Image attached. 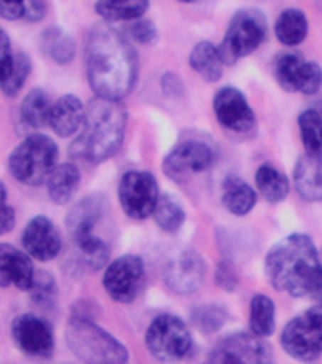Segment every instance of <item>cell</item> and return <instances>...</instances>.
Masks as SVG:
<instances>
[{
    "instance_id": "1",
    "label": "cell",
    "mask_w": 322,
    "mask_h": 364,
    "mask_svg": "<svg viewBox=\"0 0 322 364\" xmlns=\"http://www.w3.org/2000/svg\"><path fill=\"white\" fill-rule=\"evenodd\" d=\"M85 73L97 97L119 101L133 90L139 73L133 46L110 25H97L85 42Z\"/></svg>"
},
{
    "instance_id": "2",
    "label": "cell",
    "mask_w": 322,
    "mask_h": 364,
    "mask_svg": "<svg viewBox=\"0 0 322 364\" xmlns=\"http://www.w3.org/2000/svg\"><path fill=\"white\" fill-rule=\"evenodd\" d=\"M266 273L269 283L281 292L313 298L322 283V262L311 237L294 233L279 241L267 255Z\"/></svg>"
},
{
    "instance_id": "3",
    "label": "cell",
    "mask_w": 322,
    "mask_h": 364,
    "mask_svg": "<svg viewBox=\"0 0 322 364\" xmlns=\"http://www.w3.org/2000/svg\"><path fill=\"white\" fill-rule=\"evenodd\" d=\"M127 112L119 101L97 97L85 107V119L70 152L87 164H101L118 152L125 136Z\"/></svg>"
},
{
    "instance_id": "4",
    "label": "cell",
    "mask_w": 322,
    "mask_h": 364,
    "mask_svg": "<svg viewBox=\"0 0 322 364\" xmlns=\"http://www.w3.org/2000/svg\"><path fill=\"white\" fill-rule=\"evenodd\" d=\"M101 215L102 201L97 196H90L74 205L67 216V230L76 255L82 266L91 272L101 269L108 260L107 243L95 235V226L101 220Z\"/></svg>"
},
{
    "instance_id": "5",
    "label": "cell",
    "mask_w": 322,
    "mask_h": 364,
    "mask_svg": "<svg viewBox=\"0 0 322 364\" xmlns=\"http://www.w3.org/2000/svg\"><path fill=\"white\" fill-rule=\"evenodd\" d=\"M67 343L85 364H127V347L87 317H73L67 326Z\"/></svg>"
},
{
    "instance_id": "6",
    "label": "cell",
    "mask_w": 322,
    "mask_h": 364,
    "mask_svg": "<svg viewBox=\"0 0 322 364\" xmlns=\"http://www.w3.org/2000/svg\"><path fill=\"white\" fill-rule=\"evenodd\" d=\"M59 148L50 136L31 135L11 152L8 169L11 176L27 186H40L48 182L57 167Z\"/></svg>"
},
{
    "instance_id": "7",
    "label": "cell",
    "mask_w": 322,
    "mask_h": 364,
    "mask_svg": "<svg viewBox=\"0 0 322 364\" xmlns=\"http://www.w3.org/2000/svg\"><path fill=\"white\" fill-rule=\"evenodd\" d=\"M267 36L266 16L254 8L237 11L227 25L220 48L222 59L226 65L237 63L241 57L250 55L264 44Z\"/></svg>"
},
{
    "instance_id": "8",
    "label": "cell",
    "mask_w": 322,
    "mask_h": 364,
    "mask_svg": "<svg viewBox=\"0 0 322 364\" xmlns=\"http://www.w3.org/2000/svg\"><path fill=\"white\" fill-rule=\"evenodd\" d=\"M146 347L161 363H176L190 355L193 340L190 330L176 315H159L146 330Z\"/></svg>"
},
{
    "instance_id": "9",
    "label": "cell",
    "mask_w": 322,
    "mask_h": 364,
    "mask_svg": "<svg viewBox=\"0 0 322 364\" xmlns=\"http://www.w3.org/2000/svg\"><path fill=\"white\" fill-rule=\"evenodd\" d=\"M281 346L290 357L309 363L322 355V306L309 307L286 323Z\"/></svg>"
},
{
    "instance_id": "10",
    "label": "cell",
    "mask_w": 322,
    "mask_h": 364,
    "mask_svg": "<svg viewBox=\"0 0 322 364\" xmlns=\"http://www.w3.org/2000/svg\"><path fill=\"white\" fill-rule=\"evenodd\" d=\"M118 198L125 215L133 220H144L154 215L161 196L154 175L146 171H129L119 181Z\"/></svg>"
},
{
    "instance_id": "11",
    "label": "cell",
    "mask_w": 322,
    "mask_h": 364,
    "mask_svg": "<svg viewBox=\"0 0 322 364\" xmlns=\"http://www.w3.org/2000/svg\"><path fill=\"white\" fill-rule=\"evenodd\" d=\"M146 279V267L141 256L125 255L108 264L102 275L107 294L119 304H129L141 294Z\"/></svg>"
},
{
    "instance_id": "12",
    "label": "cell",
    "mask_w": 322,
    "mask_h": 364,
    "mask_svg": "<svg viewBox=\"0 0 322 364\" xmlns=\"http://www.w3.org/2000/svg\"><path fill=\"white\" fill-rule=\"evenodd\" d=\"M273 74L281 87L290 93L313 95L322 85V68L317 63L307 61L298 53L279 55L273 65Z\"/></svg>"
},
{
    "instance_id": "13",
    "label": "cell",
    "mask_w": 322,
    "mask_h": 364,
    "mask_svg": "<svg viewBox=\"0 0 322 364\" xmlns=\"http://www.w3.org/2000/svg\"><path fill=\"white\" fill-rule=\"evenodd\" d=\"M205 364H272V351L258 336L237 332L222 340Z\"/></svg>"
},
{
    "instance_id": "14",
    "label": "cell",
    "mask_w": 322,
    "mask_h": 364,
    "mask_svg": "<svg viewBox=\"0 0 322 364\" xmlns=\"http://www.w3.org/2000/svg\"><path fill=\"white\" fill-rule=\"evenodd\" d=\"M213 161H215V154L205 142L184 141L165 156L163 171L175 182H184L190 176L205 173Z\"/></svg>"
},
{
    "instance_id": "15",
    "label": "cell",
    "mask_w": 322,
    "mask_h": 364,
    "mask_svg": "<svg viewBox=\"0 0 322 364\" xmlns=\"http://www.w3.org/2000/svg\"><path fill=\"white\" fill-rule=\"evenodd\" d=\"M213 110L222 127L233 133H249L256 124L247 97L237 87H222L213 99Z\"/></svg>"
},
{
    "instance_id": "16",
    "label": "cell",
    "mask_w": 322,
    "mask_h": 364,
    "mask_svg": "<svg viewBox=\"0 0 322 364\" xmlns=\"http://www.w3.org/2000/svg\"><path fill=\"white\" fill-rule=\"evenodd\" d=\"M11 334L23 353L33 357H50L53 353V332L44 318L36 315H19L11 324Z\"/></svg>"
},
{
    "instance_id": "17",
    "label": "cell",
    "mask_w": 322,
    "mask_h": 364,
    "mask_svg": "<svg viewBox=\"0 0 322 364\" xmlns=\"http://www.w3.org/2000/svg\"><path fill=\"white\" fill-rule=\"evenodd\" d=\"M205 277V264L193 250H181L165 266V283L176 294H192Z\"/></svg>"
},
{
    "instance_id": "18",
    "label": "cell",
    "mask_w": 322,
    "mask_h": 364,
    "mask_svg": "<svg viewBox=\"0 0 322 364\" xmlns=\"http://www.w3.org/2000/svg\"><path fill=\"white\" fill-rule=\"evenodd\" d=\"M21 239L25 252L40 262L53 260L63 249L61 233L45 216H34L25 228Z\"/></svg>"
},
{
    "instance_id": "19",
    "label": "cell",
    "mask_w": 322,
    "mask_h": 364,
    "mask_svg": "<svg viewBox=\"0 0 322 364\" xmlns=\"http://www.w3.org/2000/svg\"><path fill=\"white\" fill-rule=\"evenodd\" d=\"M34 266L31 256L14 245L0 243V287L31 290L34 281Z\"/></svg>"
},
{
    "instance_id": "20",
    "label": "cell",
    "mask_w": 322,
    "mask_h": 364,
    "mask_svg": "<svg viewBox=\"0 0 322 364\" xmlns=\"http://www.w3.org/2000/svg\"><path fill=\"white\" fill-rule=\"evenodd\" d=\"M85 119V107L78 97L63 95L59 97L50 114V127L59 136H73L80 133Z\"/></svg>"
},
{
    "instance_id": "21",
    "label": "cell",
    "mask_w": 322,
    "mask_h": 364,
    "mask_svg": "<svg viewBox=\"0 0 322 364\" xmlns=\"http://www.w3.org/2000/svg\"><path fill=\"white\" fill-rule=\"evenodd\" d=\"M294 186L301 199L322 201V158L301 156L294 169Z\"/></svg>"
},
{
    "instance_id": "22",
    "label": "cell",
    "mask_w": 322,
    "mask_h": 364,
    "mask_svg": "<svg viewBox=\"0 0 322 364\" xmlns=\"http://www.w3.org/2000/svg\"><path fill=\"white\" fill-rule=\"evenodd\" d=\"M256 190L239 176H226L222 184V203L235 216L249 215L256 205Z\"/></svg>"
},
{
    "instance_id": "23",
    "label": "cell",
    "mask_w": 322,
    "mask_h": 364,
    "mask_svg": "<svg viewBox=\"0 0 322 364\" xmlns=\"http://www.w3.org/2000/svg\"><path fill=\"white\" fill-rule=\"evenodd\" d=\"M224 59H222L220 48L210 42H198L190 53V67L195 74L207 82H216L222 78L224 73Z\"/></svg>"
},
{
    "instance_id": "24",
    "label": "cell",
    "mask_w": 322,
    "mask_h": 364,
    "mask_svg": "<svg viewBox=\"0 0 322 364\" xmlns=\"http://www.w3.org/2000/svg\"><path fill=\"white\" fill-rule=\"evenodd\" d=\"M48 193L50 199L57 205L68 203L74 198V193L78 192L80 186V171L74 164H61L57 165L53 173L48 178Z\"/></svg>"
},
{
    "instance_id": "25",
    "label": "cell",
    "mask_w": 322,
    "mask_h": 364,
    "mask_svg": "<svg viewBox=\"0 0 322 364\" xmlns=\"http://www.w3.org/2000/svg\"><path fill=\"white\" fill-rule=\"evenodd\" d=\"M256 188L266 201L269 203H281L286 199L290 192L289 178L275 167V165L264 164L258 167L254 175Z\"/></svg>"
},
{
    "instance_id": "26",
    "label": "cell",
    "mask_w": 322,
    "mask_h": 364,
    "mask_svg": "<svg viewBox=\"0 0 322 364\" xmlns=\"http://www.w3.org/2000/svg\"><path fill=\"white\" fill-rule=\"evenodd\" d=\"M309 31L306 14L298 8H289L281 11V16L275 21V36L281 44L284 46H298L301 44Z\"/></svg>"
},
{
    "instance_id": "27",
    "label": "cell",
    "mask_w": 322,
    "mask_h": 364,
    "mask_svg": "<svg viewBox=\"0 0 322 364\" xmlns=\"http://www.w3.org/2000/svg\"><path fill=\"white\" fill-rule=\"evenodd\" d=\"M97 14L108 23L139 21L148 10V0H97Z\"/></svg>"
},
{
    "instance_id": "28",
    "label": "cell",
    "mask_w": 322,
    "mask_h": 364,
    "mask_svg": "<svg viewBox=\"0 0 322 364\" xmlns=\"http://www.w3.org/2000/svg\"><path fill=\"white\" fill-rule=\"evenodd\" d=\"M51 101L50 97L45 95V91L33 90L28 91L27 97L21 102V119L23 124L40 129L44 125H50V114H51Z\"/></svg>"
},
{
    "instance_id": "29",
    "label": "cell",
    "mask_w": 322,
    "mask_h": 364,
    "mask_svg": "<svg viewBox=\"0 0 322 364\" xmlns=\"http://www.w3.org/2000/svg\"><path fill=\"white\" fill-rule=\"evenodd\" d=\"M28 74H31V59L25 55L23 51L14 53L10 63L6 65V68L0 74V90L8 97L17 95L21 87L27 82Z\"/></svg>"
},
{
    "instance_id": "30",
    "label": "cell",
    "mask_w": 322,
    "mask_h": 364,
    "mask_svg": "<svg viewBox=\"0 0 322 364\" xmlns=\"http://www.w3.org/2000/svg\"><path fill=\"white\" fill-rule=\"evenodd\" d=\"M275 330V304L269 296L256 294L250 301V332L267 338Z\"/></svg>"
},
{
    "instance_id": "31",
    "label": "cell",
    "mask_w": 322,
    "mask_h": 364,
    "mask_svg": "<svg viewBox=\"0 0 322 364\" xmlns=\"http://www.w3.org/2000/svg\"><path fill=\"white\" fill-rule=\"evenodd\" d=\"M301 144L306 148V154L322 158V116L318 110H304L298 118Z\"/></svg>"
},
{
    "instance_id": "32",
    "label": "cell",
    "mask_w": 322,
    "mask_h": 364,
    "mask_svg": "<svg viewBox=\"0 0 322 364\" xmlns=\"http://www.w3.org/2000/svg\"><path fill=\"white\" fill-rule=\"evenodd\" d=\"M45 0H0V17L8 21L25 19L28 23H36L45 16Z\"/></svg>"
},
{
    "instance_id": "33",
    "label": "cell",
    "mask_w": 322,
    "mask_h": 364,
    "mask_svg": "<svg viewBox=\"0 0 322 364\" xmlns=\"http://www.w3.org/2000/svg\"><path fill=\"white\" fill-rule=\"evenodd\" d=\"M40 42H42L45 55L50 57L51 61L67 65L74 59L73 38L67 33H63L61 28H45Z\"/></svg>"
},
{
    "instance_id": "34",
    "label": "cell",
    "mask_w": 322,
    "mask_h": 364,
    "mask_svg": "<svg viewBox=\"0 0 322 364\" xmlns=\"http://www.w3.org/2000/svg\"><path fill=\"white\" fill-rule=\"evenodd\" d=\"M154 220L167 233H175L181 230V226L186 220V213L181 207V203L171 196H161L158 201V207L154 210Z\"/></svg>"
},
{
    "instance_id": "35",
    "label": "cell",
    "mask_w": 322,
    "mask_h": 364,
    "mask_svg": "<svg viewBox=\"0 0 322 364\" xmlns=\"http://www.w3.org/2000/svg\"><path fill=\"white\" fill-rule=\"evenodd\" d=\"M227 313L224 307L215 306V304H205V306L198 307V309H193V324L198 326L201 332L205 334H210V332H215L224 324L226 321Z\"/></svg>"
},
{
    "instance_id": "36",
    "label": "cell",
    "mask_w": 322,
    "mask_h": 364,
    "mask_svg": "<svg viewBox=\"0 0 322 364\" xmlns=\"http://www.w3.org/2000/svg\"><path fill=\"white\" fill-rule=\"evenodd\" d=\"M31 296H33L34 301L38 304H53V300L57 298V283L55 279L51 277L50 272H36L33 281V287H31Z\"/></svg>"
},
{
    "instance_id": "37",
    "label": "cell",
    "mask_w": 322,
    "mask_h": 364,
    "mask_svg": "<svg viewBox=\"0 0 322 364\" xmlns=\"http://www.w3.org/2000/svg\"><path fill=\"white\" fill-rule=\"evenodd\" d=\"M16 226V213L8 205V192L6 186L0 182V235L11 232Z\"/></svg>"
},
{
    "instance_id": "38",
    "label": "cell",
    "mask_w": 322,
    "mask_h": 364,
    "mask_svg": "<svg viewBox=\"0 0 322 364\" xmlns=\"http://www.w3.org/2000/svg\"><path fill=\"white\" fill-rule=\"evenodd\" d=\"M131 36L141 42V44H150L154 38H156V27H154L150 21H144V19H139L131 25L129 28Z\"/></svg>"
},
{
    "instance_id": "39",
    "label": "cell",
    "mask_w": 322,
    "mask_h": 364,
    "mask_svg": "<svg viewBox=\"0 0 322 364\" xmlns=\"http://www.w3.org/2000/svg\"><path fill=\"white\" fill-rule=\"evenodd\" d=\"M11 57H14V53H11L10 36L0 28V74H2V70L6 68V65L10 63Z\"/></svg>"
},
{
    "instance_id": "40",
    "label": "cell",
    "mask_w": 322,
    "mask_h": 364,
    "mask_svg": "<svg viewBox=\"0 0 322 364\" xmlns=\"http://www.w3.org/2000/svg\"><path fill=\"white\" fill-rule=\"evenodd\" d=\"M313 300L317 301V306H322V283H321V287H318L317 292L313 294Z\"/></svg>"
},
{
    "instance_id": "41",
    "label": "cell",
    "mask_w": 322,
    "mask_h": 364,
    "mask_svg": "<svg viewBox=\"0 0 322 364\" xmlns=\"http://www.w3.org/2000/svg\"><path fill=\"white\" fill-rule=\"evenodd\" d=\"M178 2H186V4H190V2H193V0H178Z\"/></svg>"
},
{
    "instance_id": "42",
    "label": "cell",
    "mask_w": 322,
    "mask_h": 364,
    "mask_svg": "<svg viewBox=\"0 0 322 364\" xmlns=\"http://www.w3.org/2000/svg\"><path fill=\"white\" fill-rule=\"evenodd\" d=\"M318 107H321V110H318V112H321V116H322V102H321V105H318Z\"/></svg>"
}]
</instances>
